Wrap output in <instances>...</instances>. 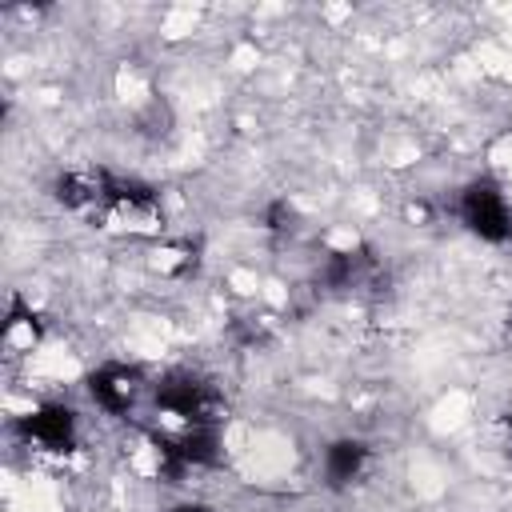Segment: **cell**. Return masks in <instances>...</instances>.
Instances as JSON below:
<instances>
[{
    "mask_svg": "<svg viewBox=\"0 0 512 512\" xmlns=\"http://www.w3.org/2000/svg\"><path fill=\"white\" fill-rule=\"evenodd\" d=\"M460 220L480 232L484 240H508L512 236V208L504 200V192L488 180H476L472 188L460 192Z\"/></svg>",
    "mask_w": 512,
    "mask_h": 512,
    "instance_id": "1",
    "label": "cell"
},
{
    "mask_svg": "<svg viewBox=\"0 0 512 512\" xmlns=\"http://www.w3.org/2000/svg\"><path fill=\"white\" fill-rule=\"evenodd\" d=\"M172 512H212V508H204V504H180V508H172Z\"/></svg>",
    "mask_w": 512,
    "mask_h": 512,
    "instance_id": "2",
    "label": "cell"
}]
</instances>
